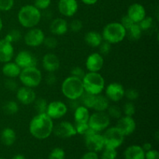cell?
<instances>
[{
    "label": "cell",
    "mask_w": 159,
    "mask_h": 159,
    "mask_svg": "<svg viewBox=\"0 0 159 159\" xmlns=\"http://www.w3.org/2000/svg\"><path fill=\"white\" fill-rule=\"evenodd\" d=\"M53 120L44 113H37L30 120L29 130L33 137L37 139L43 140L50 137L53 133Z\"/></svg>",
    "instance_id": "6da1fadb"
},
{
    "label": "cell",
    "mask_w": 159,
    "mask_h": 159,
    "mask_svg": "<svg viewBox=\"0 0 159 159\" xmlns=\"http://www.w3.org/2000/svg\"><path fill=\"white\" fill-rule=\"evenodd\" d=\"M41 20V12L34 5H26L20 8L18 12V20L25 28L35 27Z\"/></svg>",
    "instance_id": "7a4b0ae2"
},
{
    "label": "cell",
    "mask_w": 159,
    "mask_h": 159,
    "mask_svg": "<svg viewBox=\"0 0 159 159\" xmlns=\"http://www.w3.org/2000/svg\"><path fill=\"white\" fill-rule=\"evenodd\" d=\"M84 91L93 95L101 94L105 89L104 78L98 72L89 71L82 79Z\"/></svg>",
    "instance_id": "3957f363"
},
{
    "label": "cell",
    "mask_w": 159,
    "mask_h": 159,
    "mask_svg": "<svg viewBox=\"0 0 159 159\" xmlns=\"http://www.w3.org/2000/svg\"><path fill=\"white\" fill-rule=\"evenodd\" d=\"M61 92L69 100L79 99L84 92L82 79L71 75L66 78L62 82Z\"/></svg>",
    "instance_id": "277c9868"
},
{
    "label": "cell",
    "mask_w": 159,
    "mask_h": 159,
    "mask_svg": "<svg viewBox=\"0 0 159 159\" xmlns=\"http://www.w3.org/2000/svg\"><path fill=\"white\" fill-rule=\"evenodd\" d=\"M126 36V29L120 23L117 22L108 23L103 28L102 33V39L111 44L120 43L124 40Z\"/></svg>",
    "instance_id": "5b68a950"
},
{
    "label": "cell",
    "mask_w": 159,
    "mask_h": 159,
    "mask_svg": "<svg viewBox=\"0 0 159 159\" xmlns=\"http://www.w3.org/2000/svg\"><path fill=\"white\" fill-rule=\"evenodd\" d=\"M19 78L24 86L32 89L38 86L42 81L41 72L37 67H30L21 69Z\"/></svg>",
    "instance_id": "8992f818"
},
{
    "label": "cell",
    "mask_w": 159,
    "mask_h": 159,
    "mask_svg": "<svg viewBox=\"0 0 159 159\" xmlns=\"http://www.w3.org/2000/svg\"><path fill=\"white\" fill-rule=\"evenodd\" d=\"M124 137L125 136L118 130L116 127L108 128L102 135L104 146L106 148L116 149L123 144L124 141Z\"/></svg>",
    "instance_id": "52a82bcc"
},
{
    "label": "cell",
    "mask_w": 159,
    "mask_h": 159,
    "mask_svg": "<svg viewBox=\"0 0 159 159\" xmlns=\"http://www.w3.org/2000/svg\"><path fill=\"white\" fill-rule=\"evenodd\" d=\"M110 124V116L105 112H96L90 115L88 124L96 132H100L108 128Z\"/></svg>",
    "instance_id": "ba28073f"
},
{
    "label": "cell",
    "mask_w": 159,
    "mask_h": 159,
    "mask_svg": "<svg viewBox=\"0 0 159 159\" xmlns=\"http://www.w3.org/2000/svg\"><path fill=\"white\" fill-rule=\"evenodd\" d=\"M86 148L91 152H98L104 148V141L102 135L94 131L91 128L84 135Z\"/></svg>",
    "instance_id": "9c48e42d"
},
{
    "label": "cell",
    "mask_w": 159,
    "mask_h": 159,
    "mask_svg": "<svg viewBox=\"0 0 159 159\" xmlns=\"http://www.w3.org/2000/svg\"><path fill=\"white\" fill-rule=\"evenodd\" d=\"M45 35L42 30L33 27L26 32L24 36V41L29 47H38L43 43Z\"/></svg>",
    "instance_id": "30bf717a"
},
{
    "label": "cell",
    "mask_w": 159,
    "mask_h": 159,
    "mask_svg": "<svg viewBox=\"0 0 159 159\" xmlns=\"http://www.w3.org/2000/svg\"><path fill=\"white\" fill-rule=\"evenodd\" d=\"M68 111V107L61 101H53L48 104L46 113L52 120H57L63 117Z\"/></svg>",
    "instance_id": "8fae6325"
},
{
    "label": "cell",
    "mask_w": 159,
    "mask_h": 159,
    "mask_svg": "<svg viewBox=\"0 0 159 159\" xmlns=\"http://www.w3.org/2000/svg\"><path fill=\"white\" fill-rule=\"evenodd\" d=\"M54 135L60 138H69L77 134L75 126L68 121H62L53 128Z\"/></svg>",
    "instance_id": "7c38bea8"
},
{
    "label": "cell",
    "mask_w": 159,
    "mask_h": 159,
    "mask_svg": "<svg viewBox=\"0 0 159 159\" xmlns=\"http://www.w3.org/2000/svg\"><path fill=\"white\" fill-rule=\"evenodd\" d=\"M15 63L21 69L36 67L37 65V59L30 51H22L17 54L15 58Z\"/></svg>",
    "instance_id": "4fadbf2b"
},
{
    "label": "cell",
    "mask_w": 159,
    "mask_h": 159,
    "mask_svg": "<svg viewBox=\"0 0 159 159\" xmlns=\"http://www.w3.org/2000/svg\"><path fill=\"white\" fill-rule=\"evenodd\" d=\"M124 86L118 82H112L107 85L106 89V96L109 100L113 102H119L124 96Z\"/></svg>",
    "instance_id": "5bb4252c"
},
{
    "label": "cell",
    "mask_w": 159,
    "mask_h": 159,
    "mask_svg": "<svg viewBox=\"0 0 159 159\" xmlns=\"http://www.w3.org/2000/svg\"><path fill=\"white\" fill-rule=\"evenodd\" d=\"M136 122L132 116H121L118 119L116 127L124 135L129 136L136 130Z\"/></svg>",
    "instance_id": "9a60e30c"
},
{
    "label": "cell",
    "mask_w": 159,
    "mask_h": 159,
    "mask_svg": "<svg viewBox=\"0 0 159 159\" xmlns=\"http://www.w3.org/2000/svg\"><path fill=\"white\" fill-rule=\"evenodd\" d=\"M57 7L64 16L71 17L78 12L79 4L77 0H59Z\"/></svg>",
    "instance_id": "2e32d148"
},
{
    "label": "cell",
    "mask_w": 159,
    "mask_h": 159,
    "mask_svg": "<svg viewBox=\"0 0 159 159\" xmlns=\"http://www.w3.org/2000/svg\"><path fill=\"white\" fill-rule=\"evenodd\" d=\"M16 98L20 103L23 105H30L34 103L37 99V96L32 88L23 86L17 89Z\"/></svg>",
    "instance_id": "e0dca14e"
},
{
    "label": "cell",
    "mask_w": 159,
    "mask_h": 159,
    "mask_svg": "<svg viewBox=\"0 0 159 159\" xmlns=\"http://www.w3.org/2000/svg\"><path fill=\"white\" fill-rule=\"evenodd\" d=\"M104 60L103 56L99 53H93L86 59L85 66L89 71L91 72H98L103 67Z\"/></svg>",
    "instance_id": "ac0fdd59"
},
{
    "label": "cell",
    "mask_w": 159,
    "mask_h": 159,
    "mask_svg": "<svg viewBox=\"0 0 159 159\" xmlns=\"http://www.w3.org/2000/svg\"><path fill=\"white\" fill-rule=\"evenodd\" d=\"M127 15L134 23H138L146 16L145 8L140 3H134L129 6Z\"/></svg>",
    "instance_id": "d6986e66"
},
{
    "label": "cell",
    "mask_w": 159,
    "mask_h": 159,
    "mask_svg": "<svg viewBox=\"0 0 159 159\" xmlns=\"http://www.w3.org/2000/svg\"><path fill=\"white\" fill-rule=\"evenodd\" d=\"M14 54L12 43L5 39L0 40V62L6 63L12 60Z\"/></svg>",
    "instance_id": "ffe728a7"
},
{
    "label": "cell",
    "mask_w": 159,
    "mask_h": 159,
    "mask_svg": "<svg viewBox=\"0 0 159 159\" xmlns=\"http://www.w3.org/2000/svg\"><path fill=\"white\" fill-rule=\"evenodd\" d=\"M42 65L45 71L48 72H54L60 67V60L53 53H49L43 56Z\"/></svg>",
    "instance_id": "44dd1931"
},
{
    "label": "cell",
    "mask_w": 159,
    "mask_h": 159,
    "mask_svg": "<svg viewBox=\"0 0 159 159\" xmlns=\"http://www.w3.org/2000/svg\"><path fill=\"white\" fill-rule=\"evenodd\" d=\"M68 23H67V21L65 19L62 18L54 19L51 22V25H50L51 32L53 34L57 36H61L66 34V32L68 31Z\"/></svg>",
    "instance_id": "7402d4cb"
},
{
    "label": "cell",
    "mask_w": 159,
    "mask_h": 159,
    "mask_svg": "<svg viewBox=\"0 0 159 159\" xmlns=\"http://www.w3.org/2000/svg\"><path fill=\"white\" fill-rule=\"evenodd\" d=\"M125 159H145V152L139 145H131L124 152Z\"/></svg>",
    "instance_id": "603a6c76"
},
{
    "label": "cell",
    "mask_w": 159,
    "mask_h": 159,
    "mask_svg": "<svg viewBox=\"0 0 159 159\" xmlns=\"http://www.w3.org/2000/svg\"><path fill=\"white\" fill-rule=\"evenodd\" d=\"M3 75L7 78L10 79H15V78L19 77L21 71V68L15 63V62H6L2 67Z\"/></svg>",
    "instance_id": "cb8c5ba5"
},
{
    "label": "cell",
    "mask_w": 159,
    "mask_h": 159,
    "mask_svg": "<svg viewBox=\"0 0 159 159\" xmlns=\"http://www.w3.org/2000/svg\"><path fill=\"white\" fill-rule=\"evenodd\" d=\"M102 40V34L96 31H89L85 36V42L92 48H98Z\"/></svg>",
    "instance_id": "d4e9b609"
},
{
    "label": "cell",
    "mask_w": 159,
    "mask_h": 159,
    "mask_svg": "<svg viewBox=\"0 0 159 159\" xmlns=\"http://www.w3.org/2000/svg\"><path fill=\"white\" fill-rule=\"evenodd\" d=\"M16 139V134L15 130L10 127L3 129L1 133V141L2 144L6 146H11L14 144Z\"/></svg>",
    "instance_id": "484cf974"
},
{
    "label": "cell",
    "mask_w": 159,
    "mask_h": 159,
    "mask_svg": "<svg viewBox=\"0 0 159 159\" xmlns=\"http://www.w3.org/2000/svg\"><path fill=\"white\" fill-rule=\"evenodd\" d=\"M89 116L90 114L89 109L83 106L80 105L75 110L74 118L75 123H88Z\"/></svg>",
    "instance_id": "4316f807"
},
{
    "label": "cell",
    "mask_w": 159,
    "mask_h": 159,
    "mask_svg": "<svg viewBox=\"0 0 159 159\" xmlns=\"http://www.w3.org/2000/svg\"><path fill=\"white\" fill-rule=\"evenodd\" d=\"M110 106V100L103 95H96L93 109L96 112H105Z\"/></svg>",
    "instance_id": "83f0119b"
},
{
    "label": "cell",
    "mask_w": 159,
    "mask_h": 159,
    "mask_svg": "<svg viewBox=\"0 0 159 159\" xmlns=\"http://www.w3.org/2000/svg\"><path fill=\"white\" fill-rule=\"evenodd\" d=\"M95 99H96V95L91 94V93L84 91L79 100L82 106L88 109H93L95 102Z\"/></svg>",
    "instance_id": "f1b7e54d"
},
{
    "label": "cell",
    "mask_w": 159,
    "mask_h": 159,
    "mask_svg": "<svg viewBox=\"0 0 159 159\" xmlns=\"http://www.w3.org/2000/svg\"><path fill=\"white\" fill-rule=\"evenodd\" d=\"M142 30L138 23H134L129 29L126 30V35L132 40H138L141 38Z\"/></svg>",
    "instance_id": "f546056e"
},
{
    "label": "cell",
    "mask_w": 159,
    "mask_h": 159,
    "mask_svg": "<svg viewBox=\"0 0 159 159\" xmlns=\"http://www.w3.org/2000/svg\"><path fill=\"white\" fill-rule=\"evenodd\" d=\"M3 111L9 115L15 114L19 111V105L15 101H8L3 105Z\"/></svg>",
    "instance_id": "4dcf8cb0"
},
{
    "label": "cell",
    "mask_w": 159,
    "mask_h": 159,
    "mask_svg": "<svg viewBox=\"0 0 159 159\" xmlns=\"http://www.w3.org/2000/svg\"><path fill=\"white\" fill-rule=\"evenodd\" d=\"M34 109L37 111V113H44L47 111V107H48V102L43 98H38L36 99L34 102Z\"/></svg>",
    "instance_id": "1f68e13d"
},
{
    "label": "cell",
    "mask_w": 159,
    "mask_h": 159,
    "mask_svg": "<svg viewBox=\"0 0 159 159\" xmlns=\"http://www.w3.org/2000/svg\"><path fill=\"white\" fill-rule=\"evenodd\" d=\"M107 110V114L110 117H113L114 119H119V118H120L122 116V110L118 106H109Z\"/></svg>",
    "instance_id": "d6a6232c"
},
{
    "label": "cell",
    "mask_w": 159,
    "mask_h": 159,
    "mask_svg": "<svg viewBox=\"0 0 159 159\" xmlns=\"http://www.w3.org/2000/svg\"><path fill=\"white\" fill-rule=\"evenodd\" d=\"M142 31H147L152 27L154 24V20L152 17L145 16L140 23H138Z\"/></svg>",
    "instance_id": "836d02e7"
},
{
    "label": "cell",
    "mask_w": 159,
    "mask_h": 159,
    "mask_svg": "<svg viewBox=\"0 0 159 159\" xmlns=\"http://www.w3.org/2000/svg\"><path fill=\"white\" fill-rule=\"evenodd\" d=\"M20 38H21V33L18 30H12L6 36L4 39L12 43L13 42L19 41Z\"/></svg>",
    "instance_id": "e575fe53"
},
{
    "label": "cell",
    "mask_w": 159,
    "mask_h": 159,
    "mask_svg": "<svg viewBox=\"0 0 159 159\" xmlns=\"http://www.w3.org/2000/svg\"><path fill=\"white\" fill-rule=\"evenodd\" d=\"M49 159H65V152L61 148H55L51 151Z\"/></svg>",
    "instance_id": "d590c367"
},
{
    "label": "cell",
    "mask_w": 159,
    "mask_h": 159,
    "mask_svg": "<svg viewBox=\"0 0 159 159\" xmlns=\"http://www.w3.org/2000/svg\"><path fill=\"white\" fill-rule=\"evenodd\" d=\"M116 155L117 153L116 149L105 147L101 155V159H116Z\"/></svg>",
    "instance_id": "8d00e7d4"
},
{
    "label": "cell",
    "mask_w": 159,
    "mask_h": 159,
    "mask_svg": "<svg viewBox=\"0 0 159 159\" xmlns=\"http://www.w3.org/2000/svg\"><path fill=\"white\" fill-rule=\"evenodd\" d=\"M76 133L80 135H85L90 129L88 123H75V124Z\"/></svg>",
    "instance_id": "74e56055"
},
{
    "label": "cell",
    "mask_w": 159,
    "mask_h": 159,
    "mask_svg": "<svg viewBox=\"0 0 159 159\" xmlns=\"http://www.w3.org/2000/svg\"><path fill=\"white\" fill-rule=\"evenodd\" d=\"M135 110H136L135 106L131 102H126L123 107V111H124L125 116H133L135 113Z\"/></svg>",
    "instance_id": "f35d334b"
},
{
    "label": "cell",
    "mask_w": 159,
    "mask_h": 159,
    "mask_svg": "<svg viewBox=\"0 0 159 159\" xmlns=\"http://www.w3.org/2000/svg\"><path fill=\"white\" fill-rule=\"evenodd\" d=\"M124 96H126L129 100L134 101L138 99V98L139 97V93L135 89H128L124 92Z\"/></svg>",
    "instance_id": "ab89813d"
},
{
    "label": "cell",
    "mask_w": 159,
    "mask_h": 159,
    "mask_svg": "<svg viewBox=\"0 0 159 159\" xmlns=\"http://www.w3.org/2000/svg\"><path fill=\"white\" fill-rule=\"evenodd\" d=\"M99 54L102 56L107 55L111 51V43H110L107 41H102L100 45L99 46Z\"/></svg>",
    "instance_id": "60d3db41"
},
{
    "label": "cell",
    "mask_w": 159,
    "mask_h": 159,
    "mask_svg": "<svg viewBox=\"0 0 159 159\" xmlns=\"http://www.w3.org/2000/svg\"><path fill=\"white\" fill-rule=\"evenodd\" d=\"M51 0H34V5L39 10H44L50 6Z\"/></svg>",
    "instance_id": "b9f144b4"
},
{
    "label": "cell",
    "mask_w": 159,
    "mask_h": 159,
    "mask_svg": "<svg viewBox=\"0 0 159 159\" xmlns=\"http://www.w3.org/2000/svg\"><path fill=\"white\" fill-rule=\"evenodd\" d=\"M43 44L48 49H54L57 45V40L54 37H45L43 40Z\"/></svg>",
    "instance_id": "7bdbcfd3"
},
{
    "label": "cell",
    "mask_w": 159,
    "mask_h": 159,
    "mask_svg": "<svg viewBox=\"0 0 159 159\" xmlns=\"http://www.w3.org/2000/svg\"><path fill=\"white\" fill-rule=\"evenodd\" d=\"M14 0H0V11L6 12L13 7Z\"/></svg>",
    "instance_id": "ee69618b"
},
{
    "label": "cell",
    "mask_w": 159,
    "mask_h": 159,
    "mask_svg": "<svg viewBox=\"0 0 159 159\" xmlns=\"http://www.w3.org/2000/svg\"><path fill=\"white\" fill-rule=\"evenodd\" d=\"M83 27L82 22L79 20H74L70 23V29L73 32H79Z\"/></svg>",
    "instance_id": "f6af8a7d"
},
{
    "label": "cell",
    "mask_w": 159,
    "mask_h": 159,
    "mask_svg": "<svg viewBox=\"0 0 159 159\" xmlns=\"http://www.w3.org/2000/svg\"><path fill=\"white\" fill-rule=\"evenodd\" d=\"M85 72L84 71V70L82 69V68H80V67H75V68H72V70L71 71V75L78 78V79H82L84 76H85Z\"/></svg>",
    "instance_id": "bcb514c9"
},
{
    "label": "cell",
    "mask_w": 159,
    "mask_h": 159,
    "mask_svg": "<svg viewBox=\"0 0 159 159\" xmlns=\"http://www.w3.org/2000/svg\"><path fill=\"white\" fill-rule=\"evenodd\" d=\"M5 85H6V87L8 89L12 92L16 91L18 89V84H17V82L13 79H10V78H9L5 82Z\"/></svg>",
    "instance_id": "7dc6e473"
},
{
    "label": "cell",
    "mask_w": 159,
    "mask_h": 159,
    "mask_svg": "<svg viewBox=\"0 0 159 159\" xmlns=\"http://www.w3.org/2000/svg\"><path fill=\"white\" fill-rule=\"evenodd\" d=\"M120 23H121V25H122V26L125 28L126 30H127L129 29V28H130V26H131L134 23L133 20H132L128 16L126 15V16H124L122 17Z\"/></svg>",
    "instance_id": "c3c4849f"
},
{
    "label": "cell",
    "mask_w": 159,
    "mask_h": 159,
    "mask_svg": "<svg viewBox=\"0 0 159 159\" xmlns=\"http://www.w3.org/2000/svg\"><path fill=\"white\" fill-rule=\"evenodd\" d=\"M145 159H159V153L156 150L148 151L145 152Z\"/></svg>",
    "instance_id": "681fc988"
},
{
    "label": "cell",
    "mask_w": 159,
    "mask_h": 159,
    "mask_svg": "<svg viewBox=\"0 0 159 159\" xmlns=\"http://www.w3.org/2000/svg\"><path fill=\"white\" fill-rule=\"evenodd\" d=\"M57 82V78L54 72H49L46 76V83L48 85H53Z\"/></svg>",
    "instance_id": "f907efd6"
},
{
    "label": "cell",
    "mask_w": 159,
    "mask_h": 159,
    "mask_svg": "<svg viewBox=\"0 0 159 159\" xmlns=\"http://www.w3.org/2000/svg\"><path fill=\"white\" fill-rule=\"evenodd\" d=\"M81 159H99V157H98V155L96 152L89 151V152L85 153Z\"/></svg>",
    "instance_id": "816d5d0a"
},
{
    "label": "cell",
    "mask_w": 159,
    "mask_h": 159,
    "mask_svg": "<svg viewBox=\"0 0 159 159\" xmlns=\"http://www.w3.org/2000/svg\"><path fill=\"white\" fill-rule=\"evenodd\" d=\"M80 102H79V99H72V100H69V107L70 108L72 109L73 110H75L77 107L80 106Z\"/></svg>",
    "instance_id": "f5cc1de1"
},
{
    "label": "cell",
    "mask_w": 159,
    "mask_h": 159,
    "mask_svg": "<svg viewBox=\"0 0 159 159\" xmlns=\"http://www.w3.org/2000/svg\"><path fill=\"white\" fill-rule=\"evenodd\" d=\"M142 148H143V150H144L145 152H148V151L151 150V149L152 148V144H151V143H148V142L144 143V145H143V147H142Z\"/></svg>",
    "instance_id": "db71d44e"
},
{
    "label": "cell",
    "mask_w": 159,
    "mask_h": 159,
    "mask_svg": "<svg viewBox=\"0 0 159 159\" xmlns=\"http://www.w3.org/2000/svg\"><path fill=\"white\" fill-rule=\"evenodd\" d=\"M83 3L86 5H94L98 2V0H81Z\"/></svg>",
    "instance_id": "11a10c76"
},
{
    "label": "cell",
    "mask_w": 159,
    "mask_h": 159,
    "mask_svg": "<svg viewBox=\"0 0 159 159\" xmlns=\"http://www.w3.org/2000/svg\"><path fill=\"white\" fill-rule=\"evenodd\" d=\"M12 159H26L25 157L22 155H16L13 157Z\"/></svg>",
    "instance_id": "9f6ffc18"
},
{
    "label": "cell",
    "mask_w": 159,
    "mask_h": 159,
    "mask_svg": "<svg viewBox=\"0 0 159 159\" xmlns=\"http://www.w3.org/2000/svg\"><path fill=\"white\" fill-rule=\"evenodd\" d=\"M2 27H3L2 20V19L0 18V32H1V30H2Z\"/></svg>",
    "instance_id": "6f0895ef"
},
{
    "label": "cell",
    "mask_w": 159,
    "mask_h": 159,
    "mask_svg": "<svg viewBox=\"0 0 159 159\" xmlns=\"http://www.w3.org/2000/svg\"><path fill=\"white\" fill-rule=\"evenodd\" d=\"M0 159H4V158H0Z\"/></svg>",
    "instance_id": "680465c9"
}]
</instances>
